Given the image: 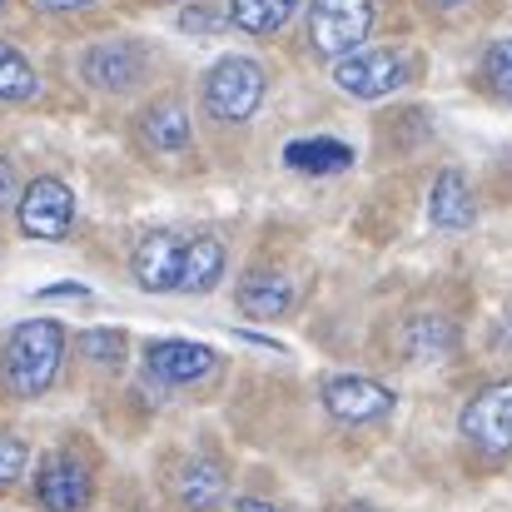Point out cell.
<instances>
[{
  "label": "cell",
  "instance_id": "6da1fadb",
  "mask_svg": "<svg viewBox=\"0 0 512 512\" xmlns=\"http://www.w3.org/2000/svg\"><path fill=\"white\" fill-rule=\"evenodd\" d=\"M135 284L145 294H209L224 274V244L214 234H170L155 229L130 254Z\"/></svg>",
  "mask_w": 512,
  "mask_h": 512
},
{
  "label": "cell",
  "instance_id": "7a4b0ae2",
  "mask_svg": "<svg viewBox=\"0 0 512 512\" xmlns=\"http://www.w3.org/2000/svg\"><path fill=\"white\" fill-rule=\"evenodd\" d=\"M60 358H65V329L55 319H25L5 343V378L15 393L35 398L55 383Z\"/></svg>",
  "mask_w": 512,
  "mask_h": 512
},
{
  "label": "cell",
  "instance_id": "3957f363",
  "mask_svg": "<svg viewBox=\"0 0 512 512\" xmlns=\"http://www.w3.org/2000/svg\"><path fill=\"white\" fill-rule=\"evenodd\" d=\"M264 65L259 60H249V55H224V60H214L209 65V75H204V110L214 115V120H224V125H239V120H249L254 110H259V100H264Z\"/></svg>",
  "mask_w": 512,
  "mask_h": 512
},
{
  "label": "cell",
  "instance_id": "277c9868",
  "mask_svg": "<svg viewBox=\"0 0 512 512\" xmlns=\"http://www.w3.org/2000/svg\"><path fill=\"white\" fill-rule=\"evenodd\" d=\"M373 0H309V45L319 55H353L373 30Z\"/></svg>",
  "mask_w": 512,
  "mask_h": 512
},
{
  "label": "cell",
  "instance_id": "5b68a950",
  "mask_svg": "<svg viewBox=\"0 0 512 512\" xmlns=\"http://www.w3.org/2000/svg\"><path fill=\"white\" fill-rule=\"evenodd\" d=\"M413 75V60L403 50H353L334 60V85L353 100H383L393 90H403Z\"/></svg>",
  "mask_w": 512,
  "mask_h": 512
},
{
  "label": "cell",
  "instance_id": "8992f818",
  "mask_svg": "<svg viewBox=\"0 0 512 512\" xmlns=\"http://www.w3.org/2000/svg\"><path fill=\"white\" fill-rule=\"evenodd\" d=\"M458 433L488 458L512 453V378H498V383H488L468 398V408L458 418Z\"/></svg>",
  "mask_w": 512,
  "mask_h": 512
},
{
  "label": "cell",
  "instance_id": "52a82bcc",
  "mask_svg": "<svg viewBox=\"0 0 512 512\" xmlns=\"http://www.w3.org/2000/svg\"><path fill=\"white\" fill-rule=\"evenodd\" d=\"M75 224V194L65 179H35L20 194V229L30 239H65Z\"/></svg>",
  "mask_w": 512,
  "mask_h": 512
},
{
  "label": "cell",
  "instance_id": "ba28073f",
  "mask_svg": "<svg viewBox=\"0 0 512 512\" xmlns=\"http://www.w3.org/2000/svg\"><path fill=\"white\" fill-rule=\"evenodd\" d=\"M324 408L339 423H378L393 413V388H383L378 378H363V373H339L324 383Z\"/></svg>",
  "mask_w": 512,
  "mask_h": 512
},
{
  "label": "cell",
  "instance_id": "9c48e42d",
  "mask_svg": "<svg viewBox=\"0 0 512 512\" xmlns=\"http://www.w3.org/2000/svg\"><path fill=\"white\" fill-rule=\"evenodd\" d=\"M35 493H40V503L50 512H80L90 503L95 483H90V468L75 453H45L40 478H35Z\"/></svg>",
  "mask_w": 512,
  "mask_h": 512
},
{
  "label": "cell",
  "instance_id": "30bf717a",
  "mask_svg": "<svg viewBox=\"0 0 512 512\" xmlns=\"http://www.w3.org/2000/svg\"><path fill=\"white\" fill-rule=\"evenodd\" d=\"M214 348L209 343H194V339H160L145 348V363H150V373L160 378V383H199L204 373H214Z\"/></svg>",
  "mask_w": 512,
  "mask_h": 512
},
{
  "label": "cell",
  "instance_id": "8fae6325",
  "mask_svg": "<svg viewBox=\"0 0 512 512\" xmlns=\"http://www.w3.org/2000/svg\"><path fill=\"white\" fill-rule=\"evenodd\" d=\"M80 75H85L95 90H130V85H140V75H145V50H140V45H125V40L95 45V50H85Z\"/></svg>",
  "mask_w": 512,
  "mask_h": 512
},
{
  "label": "cell",
  "instance_id": "7c38bea8",
  "mask_svg": "<svg viewBox=\"0 0 512 512\" xmlns=\"http://www.w3.org/2000/svg\"><path fill=\"white\" fill-rule=\"evenodd\" d=\"M239 309L249 319H279L294 309V279L279 269H249L239 279Z\"/></svg>",
  "mask_w": 512,
  "mask_h": 512
},
{
  "label": "cell",
  "instance_id": "4fadbf2b",
  "mask_svg": "<svg viewBox=\"0 0 512 512\" xmlns=\"http://www.w3.org/2000/svg\"><path fill=\"white\" fill-rule=\"evenodd\" d=\"M428 219L438 229H468L478 219V199L468 189V179L458 170H443L433 179V194H428Z\"/></svg>",
  "mask_w": 512,
  "mask_h": 512
},
{
  "label": "cell",
  "instance_id": "5bb4252c",
  "mask_svg": "<svg viewBox=\"0 0 512 512\" xmlns=\"http://www.w3.org/2000/svg\"><path fill=\"white\" fill-rule=\"evenodd\" d=\"M453 348H458V329L443 314H418L403 324V353L413 363H443V358H453Z\"/></svg>",
  "mask_w": 512,
  "mask_h": 512
},
{
  "label": "cell",
  "instance_id": "9a60e30c",
  "mask_svg": "<svg viewBox=\"0 0 512 512\" xmlns=\"http://www.w3.org/2000/svg\"><path fill=\"white\" fill-rule=\"evenodd\" d=\"M224 488H229V478H224V463H214V458H189L179 468V478H174V493H179V503L189 512L219 508Z\"/></svg>",
  "mask_w": 512,
  "mask_h": 512
},
{
  "label": "cell",
  "instance_id": "2e32d148",
  "mask_svg": "<svg viewBox=\"0 0 512 512\" xmlns=\"http://www.w3.org/2000/svg\"><path fill=\"white\" fill-rule=\"evenodd\" d=\"M284 165L299 174H343L353 165V150H348L343 140H324V135H314V140H289V145H284Z\"/></svg>",
  "mask_w": 512,
  "mask_h": 512
},
{
  "label": "cell",
  "instance_id": "e0dca14e",
  "mask_svg": "<svg viewBox=\"0 0 512 512\" xmlns=\"http://www.w3.org/2000/svg\"><path fill=\"white\" fill-rule=\"evenodd\" d=\"M140 135H145V145L160 150V155L184 150V145H189V115H184V105H174V100L150 105V110L140 115Z\"/></svg>",
  "mask_w": 512,
  "mask_h": 512
},
{
  "label": "cell",
  "instance_id": "ac0fdd59",
  "mask_svg": "<svg viewBox=\"0 0 512 512\" xmlns=\"http://www.w3.org/2000/svg\"><path fill=\"white\" fill-rule=\"evenodd\" d=\"M299 0H229V20L249 35H274L294 20Z\"/></svg>",
  "mask_w": 512,
  "mask_h": 512
},
{
  "label": "cell",
  "instance_id": "d6986e66",
  "mask_svg": "<svg viewBox=\"0 0 512 512\" xmlns=\"http://www.w3.org/2000/svg\"><path fill=\"white\" fill-rule=\"evenodd\" d=\"M35 90H40V80H35V70H30V60L15 50V45H0V100H35Z\"/></svg>",
  "mask_w": 512,
  "mask_h": 512
},
{
  "label": "cell",
  "instance_id": "ffe728a7",
  "mask_svg": "<svg viewBox=\"0 0 512 512\" xmlns=\"http://www.w3.org/2000/svg\"><path fill=\"white\" fill-rule=\"evenodd\" d=\"M483 80H488L493 95L512 100V35H503V40L488 45V55H483Z\"/></svg>",
  "mask_w": 512,
  "mask_h": 512
},
{
  "label": "cell",
  "instance_id": "44dd1931",
  "mask_svg": "<svg viewBox=\"0 0 512 512\" xmlns=\"http://www.w3.org/2000/svg\"><path fill=\"white\" fill-rule=\"evenodd\" d=\"M80 353L95 358V363H120V358L130 353V339H125L120 329H90V334L80 339Z\"/></svg>",
  "mask_w": 512,
  "mask_h": 512
},
{
  "label": "cell",
  "instance_id": "7402d4cb",
  "mask_svg": "<svg viewBox=\"0 0 512 512\" xmlns=\"http://www.w3.org/2000/svg\"><path fill=\"white\" fill-rule=\"evenodd\" d=\"M20 468H25V443L0 433V488H10L20 478Z\"/></svg>",
  "mask_w": 512,
  "mask_h": 512
},
{
  "label": "cell",
  "instance_id": "603a6c76",
  "mask_svg": "<svg viewBox=\"0 0 512 512\" xmlns=\"http://www.w3.org/2000/svg\"><path fill=\"white\" fill-rule=\"evenodd\" d=\"M179 25L199 35V30H219V15H214V10H204V5H189V10L179 15Z\"/></svg>",
  "mask_w": 512,
  "mask_h": 512
},
{
  "label": "cell",
  "instance_id": "cb8c5ba5",
  "mask_svg": "<svg viewBox=\"0 0 512 512\" xmlns=\"http://www.w3.org/2000/svg\"><path fill=\"white\" fill-rule=\"evenodd\" d=\"M35 299H80V304H90V289L85 284H45V289H35Z\"/></svg>",
  "mask_w": 512,
  "mask_h": 512
},
{
  "label": "cell",
  "instance_id": "d4e9b609",
  "mask_svg": "<svg viewBox=\"0 0 512 512\" xmlns=\"http://www.w3.org/2000/svg\"><path fill=\"white\" fill-rule=\"evenodd\" d=\"M10 199H20V184H15V165L0 160V209H5Z\"/></svg>",
  "mask_w": 512,
  "mask_h": 512
},
{
  "label": "cell",
  "instance_id": "484cf974",
  "mask_svg": "<svg viewBox=\"0 0 512 512\" xmlns=\"http://www.w3.org/2000/svg\"><path fill=\"white\" fill-rule=\"evenodd\" d=\"M234 512H279V508H274V503H264V498H239Z\"/></svg>",
  "mask_w": 512,
  "mask_h": 512
},
{
  "label": "cell",
  "instance_id": "4316f807",
  "mask_svg": "<svg viewBox=\"0 0 512 512\" xmlns=\"http://www.w3.org/2000/svg\"><path fill=\"white\" fill-rule=\"evenodd\" d=\"M40 10H80V5H90V0H35Z\"/></svg>",
  "mask_w": 512,
  "mask_h": 512
},
{
  "label": "cell",
  "instance_id": "83f0119b",
  "mask_svg": "<svg viewBox=\"0 0 512 512\" xmlns=\"http://www.w3.org/2000/svg\"><path fill=\"white\" fill-rule=\"evenodd\" d=\"M503 348H512V314H508V324H503Z\"/></svg>",
  "mask_w": 512,
  "mask_h": 512
},
{
  "label": "cell",
  "instance_id": "f1b7e54d",
  "mask_svg": "<svg viewBox=\"0 0 512 512\" xmlns=\"http://www.w3.org/2000/svg\"><path fill=\"white\" fill-rule=\"evenodd\" d=\"M428 5H438V10H453V5H463V0H428Z\"/></svg>",
  "mask_w": 512,
  "mask_h": 512
},
{
  "label": "cell",
  "instance_id": "f546056e",
  "mask_svg": "<svg viewBox=\"0 0 512 512\" xmlns=\"http://www.w3.org/2000/svg\"><path fill=\"white\" fill-rule=\"evenodd\" d=\"M343 512H378V508H363V503H353V508H343Z\"/></svg>",
  "mask_w": 512,
  "mask_h": 512
},
{
  "label": "cell",
  "instance_id": "4dcf8cb0",
  "mask_svg": "<svg viewBox=\"0 0 512 512\" xmlns=\"http://www.w3.org/2000/svg\"><path fill=\"white\" fill-rule=\"evenodd\" d=\"M0 5H5V0H0Z\"/></svg>",
  "mask_w": 512,
  "mask_h": 512
}]
</instances>
